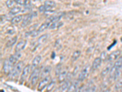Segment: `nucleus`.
Returning <instances> with one entry per match:
<instances>
[{
  "label": "nucleus",
  "instance_id": "obj_8",
  "mask_svg": "<svg viewBox=\"0 0 122 92\" xmlns=\"http://www.w3.org/2000/svg\"><path fill=\"white\" fill-rule=\"evenodd\" d=\"M11 64H10L9 60H5L3 64V71L6 75H9L11 73Z\"/></svg>",
  "mask_w": 122,
  "mask_h": 92
},
{
  "label": "nucleus",
  "instance_id": "obj_9",
  "mask_svg": "<svg viewBox=\"0 0 122 92\" xmlns=\"http://www.w3.org/2000/svg\"><path fill=\"white\" fill-rule=\"evenodd\" d=\"M30 70V65H29V64L26 66L24 68V69H23L22 74H21V79H20L22 82L27 78L28 74H29Z\"/></svg>",
  "mask_w": 122,
  "mask_h": 92
},
{
  "label": "nucleus",
  "instance_id": "obj_28",
  "mask_svg": "<svg viewBox=\"0 0 122 92\" xmlns=\"http://www.w3.org/2000/svg\"><path fill=\"white\" fill-rule=\"evenodd\" d=\"M15 2V3L22 6H28L30 3V1H26V0H16Z\"/></svg>",
  "mask_w": 122,
  "mask_h": 92
},
{
  "label": "nucleus",
  "instance_id": "obj_26",
  "mask_svg": "<svg viewBox=\"0 0 122 92\" xmlns=\"http://www.w3.org/2000/svg\"><path fill=\"white\" fill-rule=\"evenodd\" d=\"M48 38V34H45L42 35L38 39V44H41L44 43L46 40H47Z\"/></svg>",
  "mask_w": 122,
  "mask_h": 92
},
{
  "label": "nucleus",
  "instance_id": "obj_35",
  "mask_svg": "<svg viewBox=\"0 0 122 92\" xmlns=\"http://www.w3.org/2000/svg\"><path fill=\"white\" fill-rule=\"evenodd\" d=\"M87 92H97V86L93 85L91 86L90 88H89V90Z\"/></svg>",
  "mask_w": 122,
  "mask_h": 92
},
{
  "label": "nucleus",
  "instance_id": "obj_6",
  "mask_svg": "<svg viewBox=\"0 0 122 92\" xmlns=\"http://www.w3.org/2000/svg\"><path fill=\"white\" fill-rule=\"evenodd\" d=\"M27 42H27L26 40H20V42H18L15 48V52L16 53H17V52H20V51L23 50L25 48V47H26V46Z\"/></svg>",
  "mask_w": 122,
  "mask_h": 92
},
{
  "label": "nucleus",
  "instance_id": "obj_1",
  "mask_svg": "<svg viewBox=\"0 0 122 92\" xmlns=\"http://www.w3.org/2000/svg\"><path fill=\"white\" fill-rule=\"evenodd\" d=\"M23 66L24 63L23 61H19L18 63H17L14 66V68L12 69L11 73H10L12 79H15L18 76V75L20 74L22 69H24Z\"/></svg>",
  "mask_w": 122,
  "mask_h": 92
},
{
  "label": "nucleus",
  "instance_id": "obj_18",
  "mask_svg": "<svg viewBox=\"0 0 122 92\" xmlns=\"http://www.w3.org/2000/svg\"><path fill=\"white\" fill-rule=\"evenodd\" d=\"M44 6H45L47 10H50V9H53L56 7V4L53 1H46L44 3Z\"/></svg>",
  "mask_w": 122,
  "mask_h": 92
},
{
  "label": "nucleus",
  "instance_id": "obj_14",
  "mask_svg": "<svg viewBox=\"0 0 122 92\" xmlns=\"http://www.w3.org/2000/svg\"><path fill=\"white\" fill-rule=\"evenodd\" d=\"M52 68L51 66L48 65L46 66L45 68L43 69L42 72V74H41V77L42 78H45L46 77L49 76V74H50V72L51 71Z\"/></svg>",
  "mask_w": 122,
  "mask_h": 92
},
{
  "label": "nucleus",
  "instance_id": "obj_36",
  "mask_svg": "<svg viewBox=\"0 0 122 92\" xmlns=\"http://www.w3.org/2000/svg\"><path fill=\"white\" fill-rule=\"evenodd\" d=\"M53 57H52V58H54V52H53Z\"/></svg>",
  "mask_w": 122,
  "mask_h": 92
},
{
  "label": "nucleus",
  "instance_id": "obj_19",
  "mask_svg": "<svg viewBox=\"0 0 122 92\" xmlns=\"http://www.w3.org/2000/svg\"><path fill=\"white\" fill-rule=\"evenodd\" d=\"M50 24H49L47 22H44L43 24H42V25H40L39 28H38V29L37 30L38 33H42L43 31H44L46 29H47L48 27H50Z\"/></svg>",
  "mask_w": 122,
  "mask_h": 92
},
{
  "label": "nucleus",
  "instance_id": "obj_38",
  "mask_svg": "<svg viewBox=\"0 0 122 92\" xmlns=\"http://www.w3.org/2000/svg\"><path fill=\"white\" fill-rule=\"evenodd\" d=\"M120 40H121V42H122V38H121Z\"/></svg>",
  "mask_w": 122,
  "mask_h": 92
},
{
  "label": "nucleus",
  "instance_id": "obj_17",
  "mask_svg": "<svg viewBox=\"0 0 122 92\" xmlns=\"http://www.w3.org/2000/svg\"><path fill=\"white\" fill-rule=\"evenodd\" d=\"M79 82L78 80H75V82L72 83V84H71L70 87L69 88V90H68V92H75V91L77 90L78 88V86H79Z\"/></svg>",
  "mask_w": 122,
  "mask_h": 92
},
{
  "label": "nucleus",
  "instance_id": "obj_30",
  "mask_svg": "<svg viewBox=\"0 0 122 92\" xmlns=\"http://www.w3.org/2000/svg\"><path fill=\"white\" fill-rule=\"evenodd\" d=\"M115 88L116 90H118L122 89V79L118 80L117 81V82L116 83L115 85Z\"/></svg>",
  "mask_w": 122,
  "mask_h": 92
},
{
  "label": "nucleus",
  "instance_id": "obj_3",
  "mask_svg": "<svg viewBox=\"0 0 122 92\" xmlns=\"http://www.w3.org/2000/svg\"><path fill=\"white\" fill-rule=\"evenodd\" d=\"M40 68H36L33 71H32V74L30 76V84L31 85L34 86L36 84L38 80L40 77Z\"/></svg>",
  "mask_w": 122,
  "mask_h": 92
},
{
  "label": "nucleus",
  "instance_id": "obj_24",
  "mask_svg": "<svg viewBox=\"0 0 122 92\" xmlns=\"http://www.w3.org/2000/svg\"><path fill=\"white\" fill-rule=\"evenodd\" d=\"M62 25H63V22H54V23H53L52 24H51V25H50L49 28H50V29H58V28H60L61 26H62Z\"/></svg>",
  "mask_w": 122,
  "mask_h": 92
},
{
  "label": "nucleus",
  "instance_id": "obj_16",
  "mask_svg": "<svg viewBox=\"0 0 122 92\" xmlns=\"http://www.w3.org/2000/svg\"><path fill=\"white\" fill-rule=\"evenodd\" d=\"M67 71L64 70L62 71L59 74V75H58V80L59 83H62L64 82H65L66 78H67Z\"/></svg>",
  "mask_w": 122,
  "mask_h": 92
},
{
  "label": "nucleus",
  "instance_id": "obj_5",
  "mask_svg": "<svg viewBox=\"0 0 122 92\" xmlns=\"http://www.w3.org/2000/svg\"><path fill=\"white\" fill-rule=\"evenodd\" d=\"M50 79V75H49V76L46 77H45V78H43L42 80L40 81L39 85H38V90L41 91L43 89H44V88L46 87V86L48 84Z\"/></svg>",
  "mask_w": 122,
  "mask_h": 92
},
{
  "label": "nucleus",
  "instance_id": "obj_25",
  "mask_svg": "<svg viewBox=\"0 0 122 92\" xmlns=\"http://www.w3.org/2000/svg\"><path fill=\"white\" fill-rule=\"evenodd\" d=\"M113 68H114L115 69L122 68V57L120 58L114 63V66H113Z\"/></svg>",
  "mask_w": 122,
  "mask_h": 92
},
{
  "label": "nucleus",
  "instance_id": "obj_4",
  "mask_svg": "<svg viewBox=\"0 0 122 92\" xmlns=\"http://www.w3.org/2000/svg\"><path fill=\"white\" fill-rule=\"evenodd\" d=\"M21 54L20 52H17V53L15 52V54L12 55L9 57V59L10 64H11V66H14L17 64V61L19 60L20 58L21 57Z\"/></svg>",
  "mask_w": 122,
  "mask_h": 92
},
{
  "label": "nucleus",
  "instance_id": "obj_10",
  "mask_svg": "<svg viewBox=\"0 0 122 92\" xmlns=\"http://www.w3.org/2000/svg\"><path fill=\"white\" fill-rule=\"evenodd\" d=\"M121 54L120 50H117L115 51H114L113 52L111 53V54L109 55V57H107V60L109 61H112L114 60H117L120 57Z\"/></svg>",
  "mask_w": 122,
  "mask_h": 92
},
{
  "label": "nucleus",
  "instance_id": "obj_7",
  "mask_svg": "<svg viewBox=\"0 0 122 92\" xmlns=\"http://www.w3.org/2000/svg\"><path fill=\"white\" fill-rule=\"evenodd\" d=\"M33 15L32 14H28L25 16V17L23 19L22 23H21V27H26L27 25H29L32 19Z\"/></svg>",
  "mask_w": 122,
  "mask_h": 92
},
{
  "label": "nucleus",
  "instance_id": "obj_20",
  "mask_svg": "<svg viewBox=\"0 0 122 92\" xmlns=\"http://www.w3.org/2000/svg\"><path fill=\"white\" fill-rule=\"evenodd\" d=\"M122 68L117 69L116 71H115V73H114L112 79L114 80V81H116V80H119L120 77V76L122 75Z\"/></svg>",
  "mask_w": 122,
  "mask_h": 92
},
{
  "label": "nucleus",
  "instance_id": "obj_23",
  "mask_svg": "<svg viewBox=\"0 0 122 92\" xmlns=\"http://www.w3.org/2000/svg\"><path fill=\"white\" fill-rule=\"evenodd\" d=\"M17 37L15 36L14 38H11V39H10L9 40H8L6 43V47H12V46H14L16 42H17Z\"/></svg>",
  "mask_w": 122,
  "mask_h": 92
},
{
  "label": "nucleus",
  "instance_id": "obj_22",
  "mask_svg": "<svg viewBox=\"0 0 122 92\" xmlns=\"http://www.w3.org/2000/svg\"><path fill=\"white\" fill-rule=\"evenodd\" d=\"M20 11H21V7H20V6H15V7H13L10 9L9 12V14L10 15H15V14H17Z\"/></svg>",
  "mask_w": 122,
  "mask_h": 92
},
{
  "label": "nucleus",
  "instance_id": "obj_13",
  "mask_svg": "<svg viewBox=\"0 0 122 92\" xmlns=\"http://www.w3.org/2000/svg\"><path fill=\"white\" fill-rule=\"evenodd\" d=\"M41 60H42V57L40 55L36 56V57L34 58L32 63V67H31V68L33 69V71L35 69H36L37 66L39 64Z\"/></svg>",
  "mask_w": 122,
  "mask_h": 92
},
{
  "label": "nucleus",
  "instance_id": "obj_2",
  "mask_svg": "<svg viewBox=\"0 0 122 92\" xmlns=\"http://www.w3.org/2000/svg\"><path fill=\"white\" fill-rule=\"evenodd\" d=\"M92 67L90 66V65L87 64V66H86L84 68L82 69L81 72L79 74V77H78V80L79 82H82V81L86 79H87L88 77V76L89 75L90 71H91Z\"/></svg>",
  "mask_w": 122,
  "mask_h": 92
},
{
  "label": "nucleus",
  "instance_id": "obj_21",
  "mask_svg": "<svg viewBox=\"0 0 122 92\" xmlns=\"http://www.w3.org/2000/svg\"><path fill=\"white\" fill-rule=\"evenodd\" d=\"M23 15H17V16H15L11 20V23L14 25L15 24H17L18 23H20L21 20H23Z\"/></svg>",
  "mask_w": 122,
  "mask_h": 92
},
{
  "label": "nucleus",
  "instance_id": "obj_33",
  "mask_svg": "<svg viewBox=\"0 0 122 92\" xmlns=\"http://www.w3.org/2000/svg\"><path fill=\"white\" fill-rule=\"evenodd\" d=\"M39 11L40 12H45L46 11H48L47 9L46 8L45 6L44 5H42V6H40V7H39Z\"/></svg>",
  "mask_w": 122,
  "mask_h": 92
},
{
  "label": "nucleus",
  "instance_id": "obj_39",
  "mask_svg": "<svg viewBox=\"0 0 122 92\" xmlns=\"http://www.w3.org/2000/svg\"><path fill=\"white\" fill-rule=\"evenodd\" d=\"M121 90H121V92H122V89H121Z\"/></svg>",
  "mask_w": 122,
  "mask_h": 92
},
{
  "label": "nucleus",
  "instance_id": "obj_32",
  "mask_svg": "<svg viewBox=\"0 0 122 92\" xmlns=\"http://www.w3.org/2000/svg\"><path fill=\"white\" fill-rule=\"evenodd\" d=\"M15 3V1L9 0V1H7L6 2V5H7V7H9V8H11V7H12V6H14V4Z\"/></svg>",
  "mask_w": 122,
  "mask_h": 92
},
{
  "label": "nucleus",
  "instance_id": "obj_29",
  "mask_svg": "<svg viewBox=\"0 0 122 92\" xmlns=\"http://www.w3.org/2000/svg\"><path fill=\"white\" fill-rule=\"evenodd\" d=\"M55 84H56L55 81H54V80H52L51 82H50L48 85L47 88H46V92H51V91L54 88V86H55Z\"/></svg>",
  "mask_w": 122,
  "mask_h": 92
},
{
  "label": "nucleus",
  "instance_id": "obj_12",
  "mask_svg": "<svg viewBox=\"0 0 122 92\" xmlns=\"http://www.w3.org/2000/svg\"><path fill=\"white\" fill-rule=\"evenodd\" d=\"M101 63H102V60L100 58V57L96 58L94 60V61L92 63V70H96L100 66H101Z\"/></svg>",
  "mask_w": 122,
  "mask_h": 92
},
{
  "label": "nucleus",
  "instance_id": "obj_27",
  "mask_svg": "<svg viewBox=\"0 0 122 92\" xmlns=\"http://www.w3.org/2000/svg\"><path fill=\"white\" fill-rule=\"evenodd\" d=\"M81 51L79 50H76L73 52L72 55V57H71V60H72L73 61H75L78 60L79 58L81 55Z\"/></svg>",
  "mask_w": 122,
  "mask_h": 92
},
{
  "label": "nucleus",
  "instance_id": "obj_11",
  "mask_svg": "<svg viewBox=\"0 0 122 92\" xmlns=\"http://www.w3.org/2000/svg\"><path fill=\"white\" fill-rule=\"evenodd\" d=\"M113 66H114V64H113L112 63H109L108 64H107L105 67L103 68V69L102 70V71H101V76L102 77L106 76V75L110 73V71H111L112 68L113 67Z\"/></svg>",
  "mask_w": 122,
  "mask_h": 92
},
{
  "label": "nucleus",
  "instance_id": "obj_34",
  "mask_svg": "<svg viewBox=\"0 0 122 92\" xmlns=\"http://www.w3.org/2000/svg\"><path fill=\"white\" fill-rule=\"evenodd\" d=\"M61 65H58L56 68V75H59L60 73H61Z\"/></svg>",
  "mask_w": 122,
  "mask_h": 92
},
{
  "label": "nucleus",
  "instance_id": "obj_37",
  "mask_svg": "<svg viewBox=\"0 0 122 92\" xmlns=\"http://www.w3.org/2000/svg\"><path fill=\"white\" fill-rule=\"evenodd\" d=\"M75 92H79V90H76V91H75Z\"/></svg>",
  "mask_w": 122,
  "mask_h": 92
},
{
  "label": "nucleus",
  "instance_id": "obj_15",
  "mask_svg": "<svg viewBox=\"0 0 122 92\" xmlns=\"http://www.w3.org/2000/svg\"><path fill=\"white\" fill-rule=\"evenodd\" d=\"M71 82L70 80L66 81L64 84H62V85L61 86V88H60V91L61 92H68L69 90V88L70 87L71 85Z\"/></svg>",
  "mask_w": 122,
  "mask_h": 92
},
{
  "label": "nucleus",
  "instance_id": "obj_31",
  "mask_svg": "<svg viewBox=\"0 0 122 92\" xmlns=\"http://www.w3.org/2000/svg\"><path fill=\"white\" fill-rule=\"evenodd\" d=\"M107 53L105 51H103L102 53H101V55H100V58L102 60V61H106V60L107 59Z\"/></svg>",
  "mask_w": 122,
  "mask_h": 92
}]
</instances>
